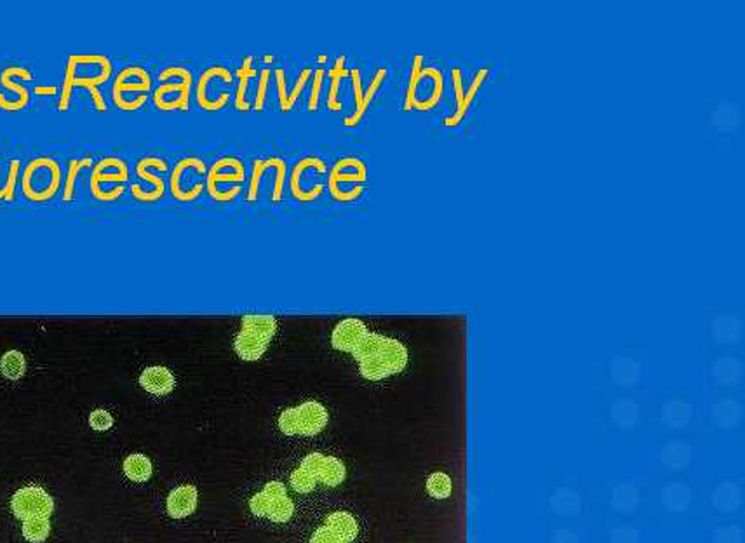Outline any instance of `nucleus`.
Instances as JSON below:
<instances>
[{"label": "nucleus", "mask_w": 745, "mask_h": 543, "mask_svg": "<svg viewBox=\"0 0 745 543\" xmlns=\"http://www.w3.org/2000/svg\"><path fill=\"white\" fill-rule=\"evenodd\" d=\"M361 375L368 380H384L401 373L408 364V350L401 341L384 334L369 333L354 350Z\"/></svg>", "instance_id": "nucleus-1"}, {"label": "nucleus", "mask_w": 745, "mask_h": 543, "mask_svg": "<svg viewBox=\"0 0 745 543\" xmlns=\"http://www.w3.org/2000/svg\"><path fill=\"white\" fill-rule=\"evenodd\" d=\"M114 65L110 57L103 55H72L68 56L65 67V79L61 86L58 110L67 111L70 109L72 92L75 87H99L110 80Z\"/></svg>", "instance_id": "nucleus-2"}, {"label": "nucleus", "mask_w": 745, "mask_h": 543, "mask_svg": "<svg viewBox=\"0 0 745 543\" xmlns=\"http://www.w3.org/2000/svg\"><path fill=\"white\" fill-rule=\"evenodd\" d=\"M159 86L153 89L152 102L157 110L161 111H187L190 109L192 87H194V75L187 67L171 65L157 75Z\"/></svg>", "instance_id": "nucleus-3"}, {"label": "nucleus", "mask_w": 745, "mask_h": 543, "mask_svg": "<svg viewBox=\"0 0 745 543\" xmlns=\"http://www.w3.org/2000/svg\"><path fill=\"white\" fill-rule=\"evenodd\" d=\"M19 183L26 200L48 202L58 194L63 183L61 165L51 157H37L23 168Z\"/></svg>", "instance_id": "nucleus-4"}, {"label": "nucleus", "mask_w": 745, "mask_h": 543, "mask_svg": "<svg viewBox=\"0 0 745 543\" xmlns=\"http://www.w3.org/2000/svg\"><path fill=\"white\" fill-rule=\"evenodd\" d=\"M442 89L444 77L441 70L434 67H423V56L416 55L411 65L404 109H416L420 111L432 110L441 102Z\"/></svg>", "instance_id": "nucleus-5"}, {"label": "nucleus", "mask_w": 745, "mask_h": 543, "mask_svg": "<svg viewBox=\"0 0 745 543\" xmlns=\"http://www.w3.org/2000/svg\"><path fill=\"white\" fill-rule=\"evenodd\" d=\"M241 321V331L234 341L235 352L241 359L249 362L261 359L277 333V319L273 315L251 314L244 315Z\"/></svg>", "instance_id": "nucleus-6"}, {"label": "nucleus", "mask_w": 745, "mask_h": 543, "mask_svg": "<svg viewBox=\"0 0 745 543\" xmlns=\"http://www.w3.org/2000/svg\"><path fill=\"white\" fill-rule=\"evenodd\" d=\"M152 77L140 65L124 67L112 84V102L122 111H136L148 102Z\"/></svg>", "instance_id": "nucleus-7"}, {"label": "nucleus", "mask_w": 745, "mask_h": 543, "mask_svg": "<svg viewBox=\"0 0 745 543\" xmlns=\"http://www.w3.org/2000/svg\"><path fill=\"white\" fill-rule=\"evenodd\" d=\"M207 165L199 157H183L169 175L168 187L178 202H194L206 190Z\"/></svg>", "instance_id": "nucleus-8"}, {"label": "nucleus", "mask_w": 745, "mask_h": 543, "mask_svg": "<svg viewBox=\"0 0 745 543\" xmlns=\"http://www.w3.org/2000/svg\"><path fill=\"white\" fill-rule=\"evenodd\" d=\"M129 180V168L121 157H105L92 165L91 195L99 202H114L126 192V181Z\"/></svg>", "instance_id": "nucleus-9"}, {"label": "nucleus", "mask_w": 745, "mask_h": 543, "mask_svg": "<svg viewBox=\"0 0 745 543\" xmlns=\"http://www.w3.org/2000/svg\"><path fill=\"white\" fill-rule=\"evenodd\" d=\"M234 75L227 67L213 65L200 73L195 84V102L204 111H219L230 102V89Z\"/></svg>", "instance_id": "nucleus-10"}, {"label": "nucleus", "mask_w": 745, "mask_h": 543, "mask_svg": "<svg viewBox=\"0 0 745 543\" xmlns=\"http://www.w3.org/2000/svg\"><path fill=\"white\" fill-rule=\"evenodd\" d=\"M327 175V164L317 155H307L300 159L289 176V190L293 199L298 202H314L324 194V181L320 176Z\"/></svg>", "instance_id": "nucleus-11"}, {"label": "nucleus", "mask_w": 745, "mask_h": 543, "mask_svg": "<svg viewBox=\"0 0 745 543\" xmlns=\"http://www.w3.org/2000/svg\"><path fill=\"white\" fill-rule=\"evenodd\" d=\"M246 180V165L237 155H223L207 168L206 175V190L211 199L216 202H232L237 195L225 192V185L229 188L241 187Z\"/></svg>", "instance_id": "nucleus-12"}, {"label": "nucleus", "mask_w": 745, "mask_h": 543, "mask_svg": "<svg viewBox=\"0 0 745 543\" xmlns=\"http://www.w3.org/2000/svg\"><path fill=\"white\" fill-rule=\"evenodd\" d=\"M16 79L28 82V80L36 79V75H33V72L30 70V68L18 67V65H13V67H7L6 70H2V73H0V84H2L7 91H11V96H4L2 92H0V110L19 111L28 106V87L19 84Z\"/></svg>", "instance_id": "nucleus-13"}, {"label": "nucleus", "mask_w": 745, "mask_h": 543, "mask_svg": "<svg viewBox=\"0 0 745 543\" xmlns=\"http://www.w3.org/2000/svg\"><path fill=\"white\" fill-rule=\"evenodd\" d=\"M11 508L14 514L21 519L45 515L54 510L53 496L40 486H25L19 488L11 498Z\"/></svg>", "instance_id": "nucleus-14"}, {"label": "nucleus", "mask_w": 745, "mask_h": 543, "mask_svg": "<svg viewBox=\"0 0 745 543\" xmlns=\"http://www.w3.org/2000/svg\"><path fill=\"white\" fill-rule=\"evenodd\" d=\"M366 176H368V168H366L364 160L357 159V157H343L331 168L330 176H327V190H330L331 197L339 202L343 185L354 183V187H359V185H364L362 181H366Z\"/></svg>", "instance_id": "nucleus-15"}, {"label": "nucleus", "mask_w": 745, "mask_h": 543, "mask_svg": "<svg viewBox=\"0 0 745 543\" xmlns=\"http://www.w3.org/2000/svg\"><path fill=\"white\" fill-rule=\"evenodd\" d=\"M168 169L169 165L162 157L148 155L138 160L136 165H134V172H136V176L141 181H146V183L150 185V188L146 194L136 195L134 199L140 200V202H157V200L164 197L165 180L159 176V172L161 175L162 172H168Z\"/></svg>", "instance_id": "nucleus-16"}, {"label": "nucleus", "mask_w": 745, "mask_h": 543, "mask_svg": "<svg viewBox=\"0 0 745 543\" xmlns=\"http://www.w3.org/2000/svg\"><path fill=\"white\" fill-rule=\"evenodd\" d=\"M302 468L314 473L315 479L327 486H338L345 481L347 468L342 460L335 456H324L322 453H310L303 458Z\"/></svg>", "instance_id": "nucleus-17"}, {"label": "nucleus", "mask_w": 745, "mask_h": 543, "mask_svg": "<svg viewBox=\"0 0 745 543\" xmlns=\"http://www.w3.org/2000/svg\"><path fill=\"white\" fill-rule=\"evenodd\" d=\"M369 334L368 326L357 317H347L339 321L331 333V344L337 350L352 353L359 344Z\"/></svg>", "instance_id": "nucleus-18"}, {"label": "nucleus", "mask_w": 745, "mask_h": 543, "mask_svg": "<svg viewBox=\"0 0 745 543\" xmlns=\"http://www.w3.org/2000/svg\"><path fill=\"white\" fill-rule=\"evenodd\" d=\"M312 79V68H303L302 72H300L298 79H296L295 86L291 87V89H288L286 87V73L283 68H277L276 70V84H277V94H279V106L281 110L284 111H291L293 106L296 105V102H298V98L302 96V92L305 91V87H307V84L310 82Z\"/></svg>", "instance_id": "nucleus-19"}, {"label": "nucleus", "mask_w": 745, "mask_h": 543, "mask_svg": "<svg viewBox=\"0 0 745 543\" xmlns=\"http://www.w3.org/2000/svg\"><path fill=\"white\" fill-rule=\"evenodd\" d=\"M300 419V434L303 435H315L319 434L324 427L327 425V410L320 402L315 400H307L296 407Z\"/></svg>", "instance_id": "nucleus-20"}, {"label": "nucleus", "mask_w": 745, "mask_h": 543, "mask_svg": "<svg viewBox=\"0 0 745 543\" xmlns=\"http://www.w3.org/2000/svg\"><path fill=\"white\" fill-rule=\"evenodd\" d=\"M140 385L150 394L165 395L173 392L176 378L165 366H148L140 375Z\"/></svg>", "instance_id": "nucleus-21"}, {"label": "nucleus", "mask_w": 745, "mask_h": 543, "mask_svg": "<svg viewBox=\"0 0 745 543\" xmlns=\"http://www.w3.org/2000/svg\"><path fill=\"white\" fill-rule=\"evenodd\" d=\"M197 489L190 484L178 486L168 496V512L173 517L180 519L192 514L197 507Z\"/></svg>", "instance_id": "nucleus-22"}, {"label": "nucleus", "mask_w": 745, "mask_h": 543, "mask_svg": "<svg viewBox=\"0 0 745 543\" xmlns=\"http://www.w3.org/2000/svg\"><path fill=\"white\" fill-rule=\"evenodd\" d=\"M253 56H246L242 65L237 70V91H235V109L239 111H249L251 106L248 99V89H249V80L258 77L256 68L253 67Z\"/></svg>", "instance_id": "nucleus-23"}, {"label": "nucleus", "mask_w": 745, "mask_h": 543, "mask_svg": "<svg viewBox=\"0 0 745 543\" xmlns=\"http://www.w3.org/2000/svg\"><path fill=\"white\" fill-rule=\"evenodd\" d=\"M345 63H347V56H338L337 60H335L333 68L327 72L331 86H330V91H327L326 106L330 111H339L343 109V103H342V99H339V84H342V79H345V77L349 75V70L345 68Z\"/></svg>", "instance_id": "nucleus-24"}, {"label": "nucleus", "mask_w": 745, "mask_h": 543, "mask_svg": "<svg viewBox=\"0 0 745 543\" xmlns=\"http://www.w3.org/2000/svg\"><path fill=\"white\" fill-rule=\"evenodd\" d=\"M326 526L331 531H335L345 543L355 540L359 531L357 521L349 512H333V514H330L326 519Z\"/></svg>", "instance_id": "nucleus-25"}, {"label": "nucleus", "mask_w": 745, "mask_h": 543, "mask_svg": "<svg viewBox=\"0 0 745 543\" xmlns=\"http://www.w3.org/2000/svg\"><path fill=\"white\" fill-rule=\"evenodd\" d=\"M385 77H387V70H385V68H380V70L374 73L371 84H369V87H368V89H366L364 94H362L361 109H359L357 111H354V114H350L349 117H345V121H343V126L354 127V126H357L359 122L362 121V117H364L366 110H368V106L371 105L373 98H374V96H376V92H378V89H380L381 84H384Z\"/></svg>", "instance_id": "nucleus-26"}, {"label": "nucleus", "mask_w": 745, "mask_h": 543, "mask_svg": "<svg viewBox=\"0 0 745 543\" xmlns=\"http://www.w3.org/2000/svg\"><path fill=\"white\" fill-rule=\"evenodd\" d=\"M26 371V359L19 350H7L0 357V373H2L4 378L16 381L25 375Z\"/></svg>", "instance_id": "nucleus-27"}, {"label": "nucleus", "mask_w": 745, "mask_h": 543, "mask_svg": "<svg viewBox=\"0 0 745 543\" xmlns=\"http://www.w3.org/2000/svg\"><path fill=\"white\" fill-rule=\"evenodd\" d=\"M488 73H489L488 68H481V70L477 72V75L474 77L472 84H470L469 91H467L465 94H463V102H462V105L458 106L457 111H455V114L451 115L450 119H446V126L453 127V126H458V124H460V121H462L463 117H465V114H467V110H469L470 103H472V102H474V98H476L477 91L481 89V84L484 82V79H486V77H488Z\"/></svg>", "instance_id": "nucleus-28"}, {"label": "nucleus", "mask_w": 745, "mask_h": 543, "mask_svg": "<svg viewBox=\"0 0 745 543\" xmlns=\"http://www.w3.org/2000/svg\"><path fill=\"white\" fill-rule=\"evenodd\" d=\"M92 165V157H80V159L68 160L67 178L63 181V202H72L75 199V183L80 172Z\"/></svg>", "instance_id": "nucleus-29"}, {"label": "nucleus", "mask_w": 745, "mask_h": 543, "mask_svg": "<svg viewBox=\"0 0 745 543\" xmlns=\"http://www.w3.org/2000/svg\"><path fill=\"white\" fill-rule=\"evenodd\" d=\"M152 471H153L152 461H150L148 456H145V454H141V453L129 454V456L124 460L126 476L129 477V479L138 481V483L148 479V477L152 476Z\"/></svg>", "instance_id": "nucleus-30"}, {"label": "nucleus", "mask_w": 745, "mask_h": 543, "mask_svg": "<svg viewBox=\"0 0 745 543\" xmlns=\"http://www.w3.org/2000/svg\"><path fill=\"white\" fill-rule=\"evenodd\" d=\"M277 157H266V159H256L253 163V171H251V180H249V188H248V202H254L258 199V192H260L261 180L270 169L276 164Z\"/></svg>", "instance_id": "nucleus-31"}, {"label": "nucleus", "mask_w": 745, "mask_h": 543, "mask_svg": "<svg viewBox=\"0 0 745 543\" xmlns=\"http://www.w3.org/2000/svg\"><path fill=\"white\" fill-rule=\"evenodd\" d=\"M49 530H51V522L45 515L28 517L23 522V534L30 542H42L49 534Z\"/></svg>", "instance_id": "nucleus-32"}, {"label": "nucleus", "mask_w": 745, "mask_h": 543, "mask_svg": "<svg viewBox=\"0 0 745 543\" xmlns=\"http://www.w3.org/2000/svg\"><path fill=\"white\" fill-rule=\"evenodd\" d=\"M21 168L23 165L19 159H13L9 163V171H7L6 183L0 187V202H11V200L14 199V195H16L18 178H19V175H21Z\"/></svg>", "instance_id": "nucleus-33"}, {"label": "nucleus", "mask_w": 745, "mask_h": 543, "mask_svg": "<svg viewBox=\"0 0 745 543\" xmlns=\"http://www.w3.org/2000/svg\"><path fill=\"white\" fill-rule=\"evenodd\" d=\"M293 512H295V505H293L291 500L288 498V495L281 496V498L272 500V505H270L268 517L276 522H286L291 519Z\"/></svg>", "instance_id": "nucleus-34"}, {"label": "nucleus", "mask_w": 745, "mask_h": 543, "mask_svg": "<svg viewBox=\"0 0 745 543\" xmlns=\"http://www.w3.org/2000/svg\"><path fill=\"white\" fill-rule=\"evenodd\" d=\"M427 489L435 498H447L451 495V479L442 472H435L428 477Z\"/></svg>", "instance_id": "nucleus-35"}, {"label": "nucleus", "mask_w": 745, "mask_h": 543, "mask_svg": "<svg viewBox=\"0 0 745 543\" xmlns=\"http://www.w3.org/2000/svg\"><path fill=\"white\" fill-rule=\"evenodd\" d=\"M324 77H326V68L319 67L315 68V72H312V87H310V96H308V111H317L319 102H320V91H322V82Z\"/></svg>", "instance_id": "nucleus-36"}, {"label": "nucleus", "mask_w": 745, "mask_h": 543, "mask_svg": "<svg viewBox=\"0 0 745 543\" xmlns=\"http://www.w3.org/2000/svg\"><path fill=\"white\" fill-rule=\"evenodd\" d=\"M270 75H272L270 68H263V70L260 72V75H258L256 94H254V102H253V105H251L254 109V111H263V109H265L266 89H268Z\"/></svg>", "instance_id": "nucleus-37"}, {"label": "nucleus", "mask_w": 745, "mask_h": 543, "mask_svg": "<svg viewBox=\"0 0 745 543\" xmlns=\"http://www.w3.org/2000/svg\"><path fill=\"white\" fill-rule=\"evenodd\" d=\"M315 483H317V479H315L314 473L305 471L302 467L291 473V484L298 493L312 491L315 488Z\"/></svg>", "instance_id": "nucleus-38"}, {"label": "nucleus", "mask_w": 745, "mask_h": 543, "mask_svg": "<svg viewBox=\"0 0 745 543\" xmlns=\"http://www.w3.org/2000/svg\"><path fill=\"white\" fill-rule=\"evenodd\" d=\"M279 427L284 434L293 435L300 434V419H298V411L296 407H289L286 410L279 418Z\"/></svg>", "instance_id": "nucleus-39"}, {"label": "nucleus", "mask_w": 745, "mask_h": 543, "mask_svg": "<svg viewBox=\"0 0 745 543\" xmlns=\"http://www.w3.org/2000/svg\"><path fill=\"white\" fill-rule=\"evenodd\" d=\"M89 423L94 430H108L114 425V418L107 410H94L89 417Z\"/></svg>", "instance_id": "nucleus-40"}, {"label": "nucleus", "mask_w": 745, "mask_h": 543, "mask_svg": "<svg viewBox=\"0 0 745 543\" xmlns=\"http://www.w3.org/2000/svg\"><path fill=\"white\" fill-rule=\"evenodd\" d=\"M270 505H272V498H270V496L266 495L265 491H261V493H258V495H254L253 498H251V502H249L251 510H253V514H256V515H266V514H268Z\"/></svg>", "instance_id": "nucleus-41"}, {"label": "nucleus", "mask_w": 745, "mask_h": 543, "mask_svg": "<svg viewBox=\"0 0 745 543\" xmlns=\"http://www.w3.org/2000/svg\"><path fill=\"white\" fill-rule=\"evenodd\" d=\"M310 543H345V542H343L342 538L335 533V531H331L330 527L324 526V527H319V530L315 531Z\"/></svg>", "instance_id": "nucleus-42"}, {"label": "nucleus", "mask_w": 745, "mask_h": 543, "mask_svg": "<svg viewBox=\"0 0 745 543\" xmlns=\"http://www.w3.org/2000/svg\"><path fill=\"white\" fill-rule=\"evenodd\" d=\"M349 75L352 77V87H354V102H355V109L354 111H357L359 109H361V103H362V80H361V72H359V68H352V70H349ZM352 111V114H354Z\"/></svg>", "instance_id": "nucleus-43"}, {"label": "nucleus", "mask_w": 745, "mask_h": 543, "mask_svg": "<svg viewBox=\"0 0 745 543\" xmlns=\"http://www.w3.org/2000/svg\"><path fill=\"white\" fill-rule=\"evenodd\" d=\"M89 94H91V99H92V106H94L96 111H107L108 110V105L105 102V98H103L102 91H99V87H89Z\"/></svg>", "instance_id": "nucleus-44"}, {"label": "nucleus", "mask_w": 745, "mask_h": 543, "mask_svg": "<svg viewBox=\"0 0 745 543\" xmlns=\"http://www.w3.org/2000/svg\"><path fill=\"white\" fill-rule=\"evenodd\" d=\"M263 491H265L266 495H268L272 500L281 498V496H286V488H284V484H283V483H279V481H272V483L266 484Z\"/></svg>", "instance_id": "nucleus-45"}, {"label": "nucleus", "mask_w": 745, "mask_h": 543, "mask_svg": "<svg viewBox=\"0 0 745 543\" xmlns=\"http://www.w3.org/2000/svg\"><path fill=\"white\" fill-rule=\"evenodd\" d=\"M33 92H36L37 96H53V94H58V87L56 86H36Z\"/></svg>", "instance_id": "nucleus-46"}]
</instances>
